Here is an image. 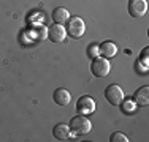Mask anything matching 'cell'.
<instances>
[{
	"instance_id": "cell-1",
	"label": "cell",
	"mask_w": 149,
	"mask_h": 142,
	"mask_svg": "<svg viewBox=\"0 0 149 142\" xmlns=\"http://www.w3.org/2000/svg\"><path fill=\"white\" fill-rule=\"evenodd\" d=\"M68 128H70V133L74 134V136H84L92 130V123L86 115H76L70 120Z\"/></svg>"
},
{
	"instance_id": "cell-2",
	"label": "cell",
	"mask_w": 149,
	"mask_h": 142,
	"mask_svg": "<svg viewBox=\"0 0 149 142\" xmlns=\"http://www.w3.org/2000/svg\"><path fill=\"white\" fill-rule=\"evenodd\" d=\"M91 71H92V74H94L95 77H106L109 74V71H111V65H109L108 59L98 55V57H95V59L92 60Z\"/></svg>"
},
{
	"instance_id": "cell-3",
	"label": "cell",
	"mask_w": 149,
	"mask_h": 142,
	"mask_svg": "<svg viewBox=\"0 0 149 142\" xmlns=\"http://www.w3.org/2000/svg\"><path fill=\"white\" fill-rule=\"evenodd\" d=\"M67 33L70 35L72 38H81L86 32V26H84V21L81 19L79 16H73L67 21Z\"/></svg>"
},
{
	"instance_id": "cell-4",
	"label": "cell",
	"mask_w": 149,
	"mask_h": 142,
	"mask_svg": "<svg viewBox=\"0 0 149 142\" xmlns=\"http://www.w3.org/2000/svg\"><path fill=\"white\" fill-rule=\"evenodd\" d=\"M124 97H125L124 90L116 84H111L105 88V98L111 106H120V103L124 101Z\"/></svg>"
},
{
	"instance_id": "cell-5",
	"label": "cell",
	"mask_w": 149,
	"mask_h": 142,
	"mask_svg": "<svg viewBox=\"0 0 149 142\" xmlns=\"http://www.w3.org/2000/svg\"><path fill=\"white\" fill-rule=\"evenodd\" d=\"M76 112L79 115H91V114L95 112V101L94 98L89 97V95H84L76 101Z\"/></svg>"
},
{
	"instance_id": "cell-6",
	"label": "cell",
	"mask_w": 149,
	"mask_h": 142,
	"mask_svg": "<svg viewBox=\"0 0 149 142\" xmlns=\"http://www.w3.org/2000/svg\"><path fill=\"white\" fill-rule=\"evenodd\" d=\"M127 10H129L130 16L133 17H141L148 11V2L146 0H129L127 3Z\"/></svg>"
},
{
	"instance_id": "cell-7",
	"label": "cell",
	"mask_w": 149,
	"mask_h": 142,
	"mask_svg": "<svg viewBox=\"0 0 149 142\" xmlns=\"http://www.w3.org/2000/svg\"><path fill=\"white\" fill-rule=\"evenodd\" d=\"M48 38L52 43H62L67 38V28L62 24H54L48 27Z\"/></svg>"
},
{
	"instance_id": "cell-8",
	"label": "cell",
	"mask_w": 149,
	"mask_h": 142,
	"mask_svg": "<svg viewBox=\"0 0 149 142\" xmlns=\"http://www.w3.org/2000/svg\"><path fill=\"white\" fill-rule=\"evenodd\" d=\"M133 103L136 106H140V108H146V106L149 104V87L148 85H144V87L138 88V90L135 92Z\"/></svg>"
},
{
	"instance_id": "cell-9",
	"label": "cell",
	"mask_w": 149,
	"mask_h": 142,
	"mask_svg": "<svg viewBox=\"0 0 149 142\" xmlns=\"http://www.w3.org/2000/svg\"><path fill=\"white\" fill-rule=\"evenodd\" d=\"M52 99L56 101V104L59 106H68L70 101H72V95L67 88L60 87V88H56L54 90V95H52Z\"/></svg>"
},
{
	"instance_id": "cell-10",
	"label": "cell",
	"mask_w": 149,
	"mask_h": 142,
	"mask_svg": "<svg viewBox=\"0 0 149 142\" xmlns=\"http://www.w3.org/2000/svg\"><path fill=\"white\" fill-rule=\"evenodd\" d=\"M98 52L105 59H111V57H114L118 54V46L113 41H103L102 44H98Z\"/></svg>"
},
{
	"instance_id": "cell-11",
	"label": "cell",
	"mask_w": 149,
	"mask_h": 142,
	"mask_svg": "<svg viewBox=\"0 0 149 142\" xmlns=\"http://www.w3.org/2000/svg\"><path fill=\"white\" fill-rule=\"evenodd\" d=\"M70 128L65 123H57L54 128H52V136H54L56 141H68L70 137Z\"/></svg>"
},
{
	"instance_id": "cell-12",
	"label": "cell",
	"mask_w": 149,
	"mask_h": 142,
	"mask_svg": "<svg viewBox=\"0 0 149 142\" xmlns=\"http://www.w3.org/2000/svg\"><path fill=\"white\" fill-rule=\"evenodd\" d=\"M68 19H70V13L67 8H63V6L54 8V11H52V21H54V24H65Z\"/></svg>"
},
{
	"instance_id": "cell-13",
	"label": "cell",
	"mask_w": 149,
	"mask_h": 142,
	"mask_svg": "<svg viewBox=\"0 0 149 142\" xmlns=\"http://www.w3.org/2000/svg\"><path fill=\"white\" fill-rule=\"evenodd\" d=\"M33 33H35V38H38V40H48V27H45V26H37L33 28Z\"/></svg>"
},
{
	"instance_id": "cell-14",
	"label": "cell",
	"mask_w": 149,
	"mask_h": 142,
	"mask_svg": "<svg viewBox=\"0 0 149 142\" xmlns=\"http://www.w3.org/2000/svg\"><path fill=\"white\" fill-rule=\"evenodd\" d=\"M120 104H122V111L125 112V114H132V112L135 111V106H136L133 101H130V99H127V101H122Z\"/></svg>"
},
{
	"instance_id": "cell-15",
	"label": "cell",
	"mask_w": 149,
	"mask_h": 142,
	"mask_svg": "<svg viewBox=\"0 0 149 142\" xmlns=\"http://www.w3.org/2000/svg\"><path fill=\"white\" fill-rule=\"evenodd\" d=\"M109 141L111 142H127V136L124 133H113L111 137H109Z\"/></svg>"
},
{
	"instance_id": "cell-16",
	"label": "cell",
	"mask_w": 149,
	"mask_h": 142,
	"mask_svg": "<svg viewBox=\"0 0 149 142\" xmlns=\"http://www.w3.org/2000/svg\"><path fill=\"white\" fill-rule=\"evenodd\" d=\"M87 54H89L91 57H94V59L100 55V52H98V44H92L91 48L87 49Z\"/></svg>"
},
{
	"instance_id": "cell-17",
	"label": "cell",
	"mask_w": 149,
	"mask_h": 142,
	"mask_svg": "<svg viewBox=\"0 0 149 142\" xmlns=\"http://www.w3.org/2000/svg\"><path fill=\"white\" fill-rule=\"evenodd\" d=\"M148 51H149V49L144 48V51H143V59H144V62H148Z\"/></svg>"
}]
</instances>
